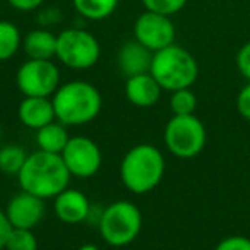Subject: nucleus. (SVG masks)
I'll use <instances>...</instances> for the list:
<instances>
[{
	"instance_id": "1",
	"label": "nucleus",
	"mask_w": 250,
	"mask_h": 250,
	"mask_svg": "<svg viewBox=\"0 0 250 250\" xmlns=\"http://www.w3.org/2000/svg\"><path fill=\"white\" fill-rule=\"evenodd\" d=\"M70 177L72 175L67 170L60 154L38 149L28 154L24 167L18 175V182L21 190L46 201L65 190L69 187Z\"/></svg>"
},
{
	"instance_id": "2",
	"label": "nucleus",
	"mask_w": 250,
	"mask_h": 250,
	"mask_svg": "<svg viewBox=\"0 0 250 250\" xmlns=\"http://www.w3.org/2000/svg\"><path fill=\"white\" fill-rule=\"evenodd\" d=\"M52 103L57 120L67 127H76L89 124L100 115L103 98L94 84L77 79L60 84Z\"/></svg>"
},
{
	"instance_id": "3",
	"label": "nucleus",
	"mask_w": 250,
	"mask_h": 250,
	"mask_svg": "<svg viewBox=\"0 0 250 250\" xmlns=\"http://www.w3.org/2000/svg\"><path fill=\"white\" fill-rule=\"evenodd\" d=\"M167 170L165 156L153 144H137L130 147L120 163L122 184L132 194L143 195L161 184Z\"/></svg>"
},
{
	"instance_id": "4",
	"label": "nucleus",
	"mask_w": 250,
	"mask_h": 250,
	"mask_svg": "<svg viewBox=\"0 0 250 250\" xmlns=\"http://www.w3.org/2000/svg\"><path fill=\"white\" fill-rule=\"evenodd\" d=\"M149 72L163 91L173 93L192 87L199 77V63L187 48L173 43L153 53Z\"/></svg>"
},
{
	"instance_id": "5",
	"label": "nucleus",
	"mask_w": 250,
	"mask_h": 250,
	"mask_svg": "<svg viewBox=\"0 0 250 250\" xmlns=\"http://www.w3.org/2000/svg\"><path fill=\"white\" fill-rule=\"evenodd\" d=\"M96 226L104 243L110 247H127L143 229V214L134 202L115 201L103 208Z\"/></svg>"
},
{
	"instance_id": "6",
	"label": "nucleus",
	"mask_w": 250,
	"mask_h": 250,
	"mask_svg": "<svg viewBox=\"0 0 250 250\" xmlns=\"http://www.w3.org/2000/svg\"><path fill=\"white\" fill-rule=\"evenodd\" d=\"M165 146L180 160L199 156L208 143V132L201 118L195 115H173L163 132Z\"/></svg>"
},
{
	"instance_id": "7",
	"label": "nucleus",
	"mask_w": 250,
	"mask_h": 250,
	"mask_svg": "<svg viewBox=\"0 0 250 250\" xmlns=\"http://www.w3.org/2000/svg\"><path fill=\"white\" fill-rule=\"evenodd\" d=\"M101 46L93 33L81 28L63 29L57 35L55 59L74 70H87L100 60Z\"/></svg>"
},
{
	"instance_id": "8",
	"label": "nucleus",
	"mask_w": 250,
	"mask_h": 250,
	"mask_svg": "<svg viewBox=\"0 0 250 250\" xmlns=\"http://www.w3.org/2000/svg\"><path fill=\"white\" fill-rule=\"evenodd\" d=\"M16 84L22 96L52 98L60 86V70L53 60L28 59L18 69Z\"/></svg>"
},
{
	"instance_id": "9",
	"label": "nucleus",
	"mask_w": 250,
	"mask_h": 250,
	"mask_svg": "<svg viewBox=\"0 0 250 250\" xmlns=\"http://www.w3.org/2000/svg\"><path fill=\"white\" fill-rule=\"evenodd\" d=\"M60 156H62L70 175L77 178L94 177L103 163V154H101L100 146L91 137L86 136L70 137Z\"/></svg>"
},
{
	"instance_id": "10",
	"label": "nucleus",
	"mask_w": 250,
	"mask_h": 250,
	"mask_svg": "<svg viewBox=\"0 0 250 250\" xmlns=\"http://www.w3.org/2000/svg\"><path fill=\"white\" fill-rule=\"evenodd\" d=\"M175 36L177 29L168 16L146 11L134 22V40H137L153 53L173 45Z\"/></svg>"
},
{
	"instance_id": "11",
	"label": "nucleus",
	"mask_w": 250,
	"mask_h": 250,
	"mask_svg": "<svg viewBox=\"0 0 250 250\" xmlns=\"http://www.w3.org/2000/svg\"><path fill=\"white\" fill-rule=\"evenodd\" d=\"M4 211L12 228L35 229L45 218L46 208L43 199L21 190L7 202V208Z\"/></svg>"
},
{
	"instance_id": "12",
	"label": "nucleus",
	"mask_w": 250,
	"mask_h": 250,
	"mask_svg": "<svg viewBox=\"0 0 250 250\" xmlns=\"http://www.w3.org/2000/svg\"><path fill=\"white\" fill-rule=\"evenodd\" d=\"M53 211L57 218L65 225H79L83 221H87L91 202L84 192L67 187L57 197H53Z\"/></svg>"
},
{
	"instance_id": "13",
	"label": "nucleus",
	"mask_w": 250,
	"mask_h": 250,
	"mask_svg": "<svg viewBox=\"0 0 250 250\" xmlns=\"http://www.w3.org/2000/svg\"><path fill=\"white\" fill-rule=\"evenodd\" d=\"M151 62H153V52L141 45L137 40L125 42L117 53V65L125 77L149 72Z\"/></svg>"
},
{
	"instance_id": "14",
	"label": "nucleus",
	"mask_w": 250,
	"mask_h": 250,
	"mask_svg": "<svg viewBox=\"0 0 250 250\" xmlns=\"http://www.w3.org/2000/svg\"><path fill=\"white\" fill-rule=\"evenodd\" d=\"M163 87L151 76V72L127 77L125 83V96L130 104L137 108H151L160 101Z\"/></svg>"
},
{
	"instance_id": "15",
	"label": "nucleus",
	"mask_w": 250,
	"mask_h": 250,
	"mask_svg": "<svg viewBox=\"0 0 250 250\" xmlns=\"http://www.w3.org/2000/svg\"><path fill=\"white\" fill-rule=\"evenodd\" d=\"M18 118L28 129H35V130L42 129L46 124L57 120L52 98L24 96V100L19 103Z\"/></svg>"
},
{
	"instance_id": "16",
	"label": "nucleus",
	"mask_w": 250,
	"mask_h": 250,
	"mask_svg": "<svg viewBox=\"0 0 250 250\" xmlns=\"http://www.w3.org/2000/svg\"><path fill=\"white\" fill-rule=\"evenodd\" d=\"M22 50L33 60H52L57 55V35L46 28L31 29L22 38Z\"/></svg>"
},
{
	"instance_id": "17",
	"label": "nucleus",
	"mask_w": 250,
	"mask_h": 250,
	"mask_svg": "<svg viewBox=\"0 0 250 250\" xmlns=\"http://www.w3.org/2000/svg\"><path fill=\"white\" fill-rule=\"evenodd\" d=\"M36 146L40 151L45 153H53V154H62L63 147L67 146L70 136L67 130V125H63L62 122L53 120L50 124H46L45 127L36 130Z\"/></svg>"
},
{
	"instance_id": "18",
	"label": "nucleus",
	"mask_w": 250,
	"mask_h": 250,
	"mask_svg": "<svg viewBox=\"0 0 250 250\" xmlns=\"http://www.w3.org/2000/svg\"><path fill=\"white\" fill-rule=\"evenodd\" d=\"M72 5L81 18L87 21H103L115 12L118 0H72Z\"/></svg>"
},
{
	"instance_id": "19",
	"label": "nucleus",
	"mask_w": 250,
	"mask_h": 250,
	"mask_svg": "<svg viewBox=\"0 0 250 250\" xmlns=\"http://www.w3.org/2000/svg\"><path fill=\"white\" fill-rule=\"evenodd\" d=\"M22 48V36L19 28L11 21H0V62L12 59Z\"/></svg>"
},
{
	"instance_id": "20",
	"label": "nucleus",
	"mask_w": 250,
	"mask_h": 250,
	"mask_svg": "<svg viewBox=\"0 0 250 250\" xmlns=\"http://www.w3.org/2000/svg\"><path fill=\"white\" fill-rule=\"evenodd\" d=\"M26 158H28V153L24 151V147L18 144H5L0 147V171L18 177L21 168L24 167Z\"/></svg>"
},
{
	"instance_id": "21",
	"label": "nucleus",
	"mask_w": 250,
	"mask_h": 250,
	"mask_svg": "<svg viewBox=\"0 0 250 250\" xmlns=\"http://www.w3.org/2000/svg\"><path fill=\"white\" fill-rule=\"evenodd\" d=\"M197 108V96L190 87L173 91L170 96V110L173 115H194Z\"/></svg>"
},
{
	"instance_id": "22",
	"label": "nucleus",
	"mask_w": 250,
	"mask_h": 250,
	"mask_svg": "<svg viewBox=\"0 0 250 250\" xmlns=\"http://www.w3.org/2000/svg\"><path fill=\"white\" fill-rule=\"evenodd\" d=\"M4 250H38V240L33 229L12 228Z\"/></svg>"
},
{
	"instance_id": "23",
	"label": "nucleus",
	"mask_w": 250,
	"mask_h": 250,
	"mask_svg": "<svg viewBox=\"0 0 250 250\" xmlns=\"http://www.w3.org/2000/svg\"><path fill=\"white\" fill-rule=\"evenodd\" d=\"M141 2L146 11L158 12V14L168 16V18L178 14L187 5V0H141Z\"/></svg>"
},
{
	"instance_id": "24",
	"label": "nucleus",
	"mask_w": 250,
	"mask_h": 250,
	"mask_svg": "<svg viewBox=\"0 0 250 250\" xmlns=\"http://www.w3.org/2000/svg\"><path fill=\"white\" fill-rule=\"evenodd\" d=\"M214 250H250V238L245 235H231L223 238Z\"/></svg>"
},
{
	"instance_id": "25",
	"label": "nucleus",
	"mask_w": 250,
	"mask_h": 250,
	"mask_svg": "<svg viewBox=\"0 0 250 250\" xmlns=\"http://www.w3.org/2000/svg\"><path fill=\"white\" fill-rule=\"evenodd\" d=\"M236 69L247 79V83H250V42L243 43L240 46V50L236 52Z\"/></svg>"
},
{
	"instance_id": "26",
	"label": "nucleus",
	"mask_w": 250,
	"mask_h": 250,
	"mask_svg": "<svg viewBox=\"0 0 250 250\" xmlns=\"http://www.w3.org/2000/svg\"><path fill=\"white\" fill-rule=\"evenodd\" d=\"M62 19H63L62 11H60V9H57V7L42 9V11L38 12V16H36V21H38V24L42 26V28H46V29H48L50 26L59 24Z\"/></svg>"
},
{
	"instance_id": "27",
	"label": "nucleus",
	"mask_w": 250,
	"mask_h": 250,
	"mask_svg": "<svg viewBox=\"0 0 250 250\" xmlns=\"http://www.w3.org/2000/svg\"><path fill=\"white\" fill-rule=\"evenodd\" d=\"M236 110L242 118L250 122V83H247L236 94Z\"/></svg>"
},
{
	"instance_id": "28",
	"label": "nucleus",
	"mask_w": 250,
	"mask_h": 250,
	"mask_svg": "<svg viewBox=\"0 0 250 250\" xmlns=\"http://www.w3.org/2000/svg\"><path fill=\"white\" fill-rule=\"evenodd\" d=\"M9 5L12 9L19 12H31V11H38L43 4H45V0H7Z\"/></svg>"
},
{
	"instance_id": "29",
	"label": "nucleus",
	"mask_w": 250,
	"mask_h": 250,
	"mask_svg": "<svg viewBox=\"0 0 250 250\" xmlns=\"http://www.w3.org/2000/svg\"><path fill=\"white\" fill-rule=\"evenodd\" d=\"M11 229H12V225L9 223L7 216H5V211L4 209H0V250H4Z\"/></svg>"
},
{
	"instance_id": "30",
	"label": "nucleus",
	"mask_w": 250,
	"mask_h": 250,
	"mask_svg": "<svg viewBox=\"0 0 250 250\" xmlns=\"http://www.w3.org/2000/svg\"><path fill=\"white\" fill-rule=\"evenodd\" d=\"M79 250H100L96 245H91V243H86V245H83Z\"/></svg>"
},
{
	"instance_id": "31",
	"label": "nucleus",
	"mask_w": 250,
	"mask_h": 250,
	"mask_svg": "<svg viewBox=\"0 0 250 250\" xmlns=\"http://www.w3.org/2000/svg\"><path fill=\"white\" fill-rule=\"evenodd\" d=\"M0 139H2V132H0Z\"/></svg>"
}]
</instances>
